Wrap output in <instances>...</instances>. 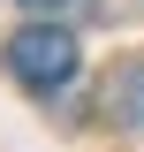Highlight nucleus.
I'll use <instances>...</instances> for the list:
<instances>
[{
  "label": "nucleus",
  "instance_id": "nucleus-1",
  "mask_svg": "<svg viewBox=\"0 0 144 152\" xmlns=\"http://www.w3.org/2000/svg\"><path fill=\"white\" fill-rule=\"evenodd\" d=\"M8 69H15V84H31V91H53V84L76 76V38L61 31V23H31V31L8 38Z\"/></svg>",
  "mask_w": 144,
  "mask_h": 152
},
{
  "label": "nucleus",
  "instance_id": "nucleus-2",
  "mask_svg": "<svg viewBox=\"0 0 144 152\" xmlns=\"http://www.w3.org/2000/svg\"><path fill=\"white\" fill-rule=\"evenodd\" d=\"M114 114H121V129H144V61L121 76V91H114Z\"/></svg>",
  "mask_w": 144,
  "mask_h": 152
},
{
  "label": "nucleus",
  "instance_id": "nucleus-3",
  "mask_svg": "<svg viewBox=\"0 0 144 152\" xmlns=\"http://www.w3.org/2000/svg\"><path fill=\"white\" fill-rule=\"evenodd\" d=\"M23 8H61V0H23Z\"/></svg>",
  "mask_w": 144,
  "mask_h": 152
}]
</instances>
